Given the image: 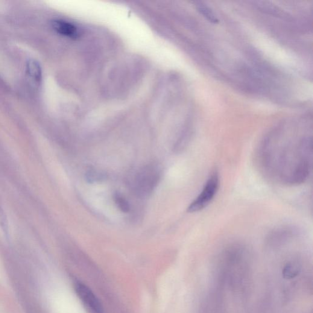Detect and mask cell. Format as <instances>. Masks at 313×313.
<instances>
[{"label":"cell","instance_id":"8fae6325","mask_svg":"<svg viewBox=\"0 0 313 313\" xmlns=\"http://www.w3.org/2000/svg\"><path fill=\"white\" fill-rule=\"evenodd\" d=\"M0 226H1L2 229L4 230L5 233H7V221L6 220L5 216L1 209H0Z\"/></svg>","mask_w":313,"mask_h":313},{"label":"cell","instance_id":"ba28073f","mask_svg":"<svg viewBox=\"0 0 313 313\" xmlns=\"http://www.w3.org/2000/svg\"><path fill=\"white\" fill-rule=\"evenodd\" d=\"M302 265L298 259L288 261L283 269V277L286 279H294L301 272Z\"/></svg>","mask_w":313,"mask_h":313},{"label":"cell","instance_id":"52a82bcc","mask_svg":"<svg viewBox=\"0 0 313 313\" xmlns=\"http://www.w3.org/2000/svg\"><path fill=\"white\" fill-rule=\"evenodd\" d=\"M26 73L28 78L35 85L41 83L42 78V67L37 61L31 59L26 63Z\"/></svg>","mask_w":313,"mask_h":313},{"label":"cell","instance_id":"30bf717a","mask_svg":"<svg viewBox=\"0 0 313 313\" xmlns=\"http://www.w3.org/2000/svg\"><path fill=\"white\" fill-rule=\"evenodd\" d=\"M114 200H115L117 206L121 211L125 213L129 211V204L123 196L118 194V193H116L114 195Z\"/></svg>","mask_w":313,"mask_h":313},{"label":"cell","instance_id":"7a4b0ae2","mask_svg":"<svg viewBox=\"0 0 313 313\" xmlns=\"http://www.w3.org/2000/svg\"><path fill=\"white\" fill-rule=\"evenodd\" d=\"M219 281L227 282L231 287L240 290L246 288L249 280L250 253L244 245H228L218 259Z\"/></svg>","mask_w":313,"mask_h":313},{"label":"cell","instance_id":"3957f363","mask_svg":"<svg viewBox=\"0 0 313 313\" xmlns=\"http://www.w3.org/2000/svg\"><path fill=\"white\" fill-rule=\"evenodd\" d=\"M220 186V178L217 171L210 174L200 194L188 207L189 212H197L206 208L211 203L217 194Z\"/></svg>","mask_w":313,"mask_h":313},{"label":"cell","instance_id":"9c48e42d","mask_svg":"<svg viewBox=\"0 0 313 313\" xmlns=\"http://www.w3.org/2000/svg\"><path fill=\"white\" fill-rule=\"evenodd\" d=\"M196 8H197L199 13L201 14L209 22L215 23V24L218 22V19L216 18L214 13L203 2L196 3Z\"/></svg>","mask_w":313,"mask_h":313},{"label":"cell","instance_id":"6da1fadb","mask_svg":"<svg viewBox=\"0 0 313 313\" xmlns=\"http://www.w3.org/2000/svg\"><path fill=\"white\" fill-rule=\"evenodd\" d=\"M312 139L303 137L295 143H264L259 152L263 171L276 182L299 185L309 177L312 169Z\"/></svg>","mask_w":313,"mask_h":313},{"label":"cell","instance_id":"5b68a950","mask_svg":"<svg viewBox=\"0 0 313 313\" xmlns=\"http://www.w3.org/2000/svg\"><path fill=\"white\" fill-rule=\"evenodd\" d=\"M75 290L79 298L87 308L95 313L103 312V306L100 301L88 286L78 282L75 284Z\"/></svg>","mask_w":313,"mask_h":313},{"label":"cell","instance_id":"8992f818","mask_svg":"<svg viewBox=\"0 0 313 313\" xmlns=\"http://www.w3.org/2000/svg\"><path fill=\"white\" fill-rule=\"evenodd\" d=\"M52 26L58 34L71 39H77L81 34L77 26L66 20H55L52 22Z\"/></svg>","mask_w":313,"mask_h":313},{"label":"cell","instance_id":"277c9868","mask_svg":"<svg viewBox=\"0 0 313 313\" xmlns=\"http://www.w3.org/2000/svg\"><path fill=\"white\" fill-rule=\"evenodd\" d=\"M159 180V173L153 166L140 169L134 180V190L141 197H147L153 192Z\"/></svg>","mask_w":313,"mask_h":313}]
</instances>
